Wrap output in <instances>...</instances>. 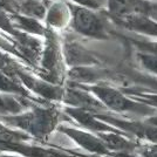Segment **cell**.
Returning <instances> with one entry per match:
<instances>
[{
  "instance_id": "cell-1",
  "label": "cell",
  "mask_w": 157,
  "mask_h": 157,
  "mask_svg": "<svg viewBox=\"0 0 157 157\" xmlns=\"http://www.w3.org/2000/svg\"><path fill=\"white\" fill-rule=\"evenodd\" d=\"M0 120L6 127H15L29 136L42 140L58 125L59 113L53 108H34L24 114L1 116Z\"/></svg>"
},
{
  "instance_id": "cell-2",
  "label": "cell",
  "mask_w": 157,
  "mask_h": 157,
  "mask_svg": "<svg viewBox=\"0 0 157 157\" xmlns=\"http://www.w3.org/2000/svg\"><path fill=\"white\" fill-rule=\"evenodd\" d=\"M72 25L80 34L101 38L105 34V26L98 14L86 7H73Z\"/></svg>"
},
{
  "instance_id": "cell-3",
  "label": "cell",
  "mask_w": 157,
  "mask_h": 157,
  "mask_svg": "<svg viewBox=\"0 0 157 157\" xmlns=\"http://www.w3.org/2000/svg\"><path fill=\"white\" fill-rule=\"evenodd\" d=\"M108 8L118 19L147 15L150 6L144 0H108Z\"/></svg>"
},
{
  "instance_id": "cell-4",
  "label": "cell",
  "mask_w": 157,
  "mask_h": 157,
  "mask_svg": "<svg viewBox=\"0 0 157 157\" xmlns=\"http://www.w3.org/2000/svg\"><path fill=\"white\" fill-rule=\"evenodd\" d=\"M90 89L103 105L114 110H125L130 108V102L115 89L108 87H92Z\"/></svg>"
},
{
  "instance_id": "cell-5",
  "label": "cell",
  "mask_w": 157,
  "mask_h": 157,
  "mask_svg": "<svg viewBox=\"0 0 157 157\" xmlns=\"http://www.w3.org/2000/svg\"><path fill=\"white\" fill-rule=\"evenodd\" d=\"M61 130L86 149H89L95 152H105V145L92 135H88L86 132L72 129V128H65V127H61Z\"/></svg>"
},
{
  "instance_id": "cell-6",
  "label": "cell",
  "mask_w": 157,
  "mask_h": 157,
  "mask_svg": "<svg viewBox=\"0 0 157 157\" xmlns=\"http://www.w3.org/2000/svg\"><path fill=\"white\" fill-rule=\"evenodd\" d=\"M65 54L67 62L72 66H81L89 65L93 62V58L86 49L76 44H69L65 47Z\"/></svg>"
},
{
  "instance_id": "cell-7",
  "label": "cell",
  "mask_w": 157,
  "mask_h": 157,
  "mask_svg": "<svg viewBox=\"0 0 157 157\" xmlns=\"http://www.w3.org/2000/svg\"><path fill=\"white\" fill-rule=\"evenodd\" d=\"M20 12L27 18L41 20L46 17V7L40 0H25L20 4Z\"/></svg>"
},
{
  "instance_id": "cell-8",
  "label": "cell",
  "mask_w": 157,
  "mask_h": 157,
  "mask_svg": "<svg viewBox=\"0 0 157 157\" xmlns=\"http://www.w3.org/2000/svg\"><path fill=\"white\" fill-rule=\"evenodd\" d=\"M24 109V105L17 98L8 94H0V117L18 115Z\"/></svg>"
},
{
  "instance_id": "cell-9",
  "label": "cell",
  "mask_w": 157,
  "mask_h": 157,
  "mask_svg": "<svg viewBox=\"0 0 157 157\" xmlns=\"http://www.w3.org/2000/svg\"><path fill=\"white\" fill-rule=\"evenodd\" d=\"M0 92L4 94H19L27 95V92L13 78L7 76L4 72L0 71Z\"/></svg>"
},
{
  "instance_id": "cell-10",
  "label": "cell",
  "mask_w": 157,
  "mask_h": 157,
  "mask_svg": "<svg viewBox=\"0 0 157 157\" xmlns=\"http://www.w3.org/2000/svg\"><path fill=\"white\" fill-rule=\"evenodd\" d=\"M138 59L147 69L157 73V53H140Z\"/></svg>"
},
{
  "instance_id": "cell-11",
  "label": "cell",
  "mask_w": 157,
  "mask_h": 157,
  "mask_svg": "<svg viewBox=\"0 0 157 157\" xmlns=\"http://www.w3.org/2000/svg\"><path fill=\"white\" fill-rule=\"evenodd\" d=\"M0 10L17 12V11H20V5L17 4L14 0H0Z\"/></svg>"
},
{
  "instance_id": "cell-12",
  "label": "cell",
  "mask_w": 157,
  "mask_h": 157,
  "mask_svg": "<svg viewBox=\"0 0 157 157\" xmlns=\"http://www.w3.org/2000/svg\"><path fill=\"white\" fill-rule=\"evenodd\" d=\"M6 128H7V127L5 124H4V123H2V121L0 120V131L4 130V129H6Z\"/></svg>"
},
{
  "instance_id": "cell-13",
  "label": "cell",
  "mask_w": 157,
  "mask_h": 157,
  "mask_svg": "<svg viewBox=\"0 0 157 157\" xmlns=\"http://www.w3.org/2000/svg\"><path fill=\"white\" fill-rule=\"evenodd\" d=\"M0 157H19V156H13V155H2Z\"/></svg>"
},
{
  "instance_id": "cell-14",
  "label": "cell",
  "mask_w": 157,
  "mask_h": 157,
  "mask_svg": "<svg viewBox=\"0 0 157 157\" xmlns=\"http://www.w3.org/2000/svg\"><path fill=\"white\" fill-rule=\"evenodd\" d=\"M156 53H157V46H156Z\"/></svg>"
}]
</instances>
